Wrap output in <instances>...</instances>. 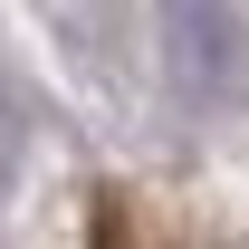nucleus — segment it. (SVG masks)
<instances>
[{"label":"nucleus","mask_w":249,"mask_h":249,"mask_svg":"<svg viewBox=\"0 0 249 249\" xmlns=\"http://www.w3.org/2000/svg\"><path fill=\"white\" fill-rule=\"evenodd\" d=\"M154 29H163L173 96L211 115L220 96L240 87V0H154Z\"/></svg>","instance_id":"f257e3e1"},{"label":"nucleus","mask_w":249,"mask_h":249,"mask_svg":"<svg viewBox=\"0 0 249 249\" xmlns=\"http://www.w3.org/2000/svg\"><path fill=\"white\" fill-rule=\"evenodd\" d=\"M19 144H29V115H19V96L0 87V192H10V173H19Z\"/></svg>","instance_id":"f03ea898"}]
</instances>
